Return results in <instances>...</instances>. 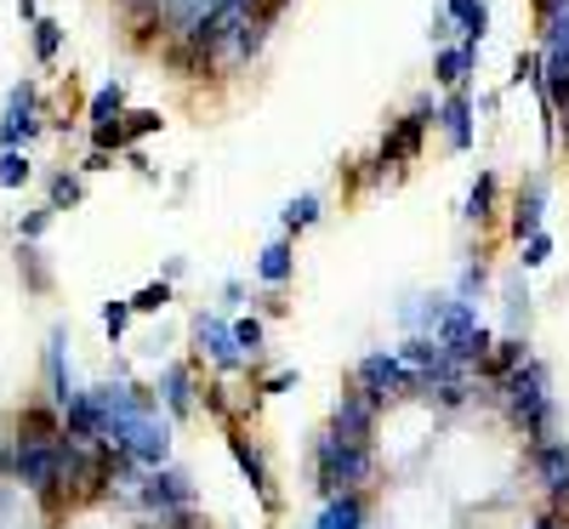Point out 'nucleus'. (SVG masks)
I'll use <instances>...</instances> for the list:
<instances>
[{
  "label": "nucleus",
  "mask_w": 569,
  "mask_h": 529,
  "mask_svg": "<svg viewBox=\"0 0 569 529\" xmlns=\"http://www.w3.org/2000/svg\"><path fill=\"white\" fill-rule=\"evenodd\" d=\"M80 200H86V177L80 171H69V166L46 171V206H52V211H74Z\"/></svg>",
  "instance_id": "26"
},
{
  "label": "nucleus",
  "mask_w": 569,
  "mask_h": 529,
  "mask_svg": "<svg viewBox=\"0 0 569 529\" xmlns=\"http://www.w3.org/2000/svg\"><path fill=\"white\" fill-rule=\"evenodd\" d=\"M525 467L541 485L547 507L552 512H569V439H547V445H530L525 450Z\"/></svg>",
  "instance_id": "13"
},
{
  "label": "nucleus",
  "mask_w": 569,
  "mask_h": 529,
  "mask_svg": "<svg viewBox=\"0 0 569 529\" xmlns=\"http://www.w3.org/2000/svg\"><path fill=\"white\" fill-rule=\"evenodd\" d=\"M450 302H456L450 291H416V297H405V302H399V330H405V336H439Z\"/></svg>",
  "instance_id": "17"
},
{
  "label": "nucleus",
  "mask_w": 569,
  "mask_h": 529,
  "mask_svg": "<svg viewBox=\"0 0 569 529\" xmlns=\"http://www.w3.org/2000/svg\"><path fill=\"white\" fill-rule=\"evenodd\" d=\"M472 7H479V0H445V12H450V18H456V23H461V18H467V12H472Z\"/></svg>",
  "instance_id": "50"
},
{
  "label": "nucleus",
  "mask_w": 569,
  "mask_h": 529,
  "mask_svg": "<svg viewBox=\"0 0 569 529\" xmlns=\"http://www.w3.org/2000/svg\"><path fill=\"white\" fill-rule=\"evenodd\" d=\"M46 131V98L34 80H18L7 91V109H0V149H29Z\"/></svg>",
  "instance_id": "10"
},
{
  "label": "nucleus",
  "mask_w": 569,
  "mask_h": 529,
  "mask_svg": "<svg viewBox=\"0 0 569 529\" xmlns=\"http://www.w3.org/2000/svg\"><path fill=\"white\" fill-rule=\"evenodd\" d=\"M439 348H445L456 365H467L472 376H479V365H485L490 348H496V336H490V325L479 319V308H472V302H450V313H445V325H439Z\"/></svg>",
  "instance_id": "7"
},
{
  "label": "nucleus",
  "mask_w": 569,
  "mask_h": 529,
  "mask_svg": "<svg viewBox=\"0 0 569 529\" xmlns=\"http://www.w3.org/2000/svg\"><path fill=\"white\" fill-rule=\"evenodd\" d=\"M558 12H569V0H536V23H547V18H558Z\"/></svg>",
  "instance_id": "47"
},
{
  "label": "nucleus",
  "mask_w": 569,
  "mask_h": 529,
  "mask_svg": "<svg viewBox=\"0 0 569 529\" xmlns=\"http://www.w3.org/2000/svg\"><path fill=\"white\" fill-rule=\"evenodd\" d=\"M171 302H177V285H171V279H149L142 291H131V313H137V319H154V313H166Z\"/></svg>",
  "instance_id": "30"
},
{
  "label": "nucleus",
  "mask_w": 569,
  "mask_h": 529,
  "mask_svg": "<svg viewBox=\"0 0 569 529\" xmlns=\"http://www.w3.org/2000/svg\"><path fill=\"white\" fill-rule=\"evenodd\" d=\"M29 182H34L29 149H0V188H7V194H18V188H29Z\"/></svg>",
  "instance_id": "32"
},
{
  "label": "nucleus",
  "mask_w": 569,
  "mask_h": 529,
  "mask_svg": "<svg viewBox=\"0 0 569 529\" xmlns=\"http://www.w3.org/2000/svg\"><path fill=\"white\" fill-rule=\"evenodd\" d=\"M257 279L268 285V291H284V285L297 279V239L291 233L268 239V246L257 251Z\"/></svg>",
  "instance_id": "19"
},
{
  "label": "nucleus",
  "mask_w": 569,
  "mask_h": 529,
  "mask_svg": "<svg viewBox=\"0 0 569 529\" xmlns=\"http://www.w3.org/2000/svg\"><path fill=\"white\" fill-rule=\"evenodd\" d=\"M530 529H569V512H552V507H547V512H541Z\"/></svg>",
  "instance_id": "49"
},
{
  "label": "nucleus",
  "mask_w": 569,
  "mask_h": 529,
  "mask_svg": "<svg viewBox=\"0 0 569 529\" xmlns=\"http://www.w3.org/2000/svg\"><path fill=\"white\" fill-rule=\"evenodd\" d=\"M525 359H530V336H496L490 359L479 365V381H501V376H512Z\"/></svg>",
  "instance_id": "24"
},
{
  "label": "nucleus",
  "mask_w": 569,
  "mask_h": 529,
  "mask_svg": "<svg viewBox=\"0 0 569 529\" xmlns=\"http://www.w3.org/2000/svg\"><path fill=\"white\" fill-rule=\"evenodd\" d=\"M382 405H376L370 393H359V388H348V393H337V405H330V427L325 432H337L342 445H365V450H376V439H382Z\"/></svg>",
  "instance_id": "9"
},
{
  "label": "nucleus",
  "mask_w": 569,
  "mask_h": 529,
  "mask_svg": "<svg viewBox=\"0 0 569 529\" xmlns=\"http://www.w3.org/2000/svg\"><path fill=\"white\" fill-rule=\"evenodd\" d=\"M319 217H325V200L313 194V188H302L297 200H284V211H279V233H291V239H297V233H308Z\"/></svg>",
  "instance_id": "27"
},
{
  "label": "nucleus",
  "mask_w": 569,
  "mask_h": 529,
  "mask_svg": "<svg viewBox=\"0 0 569 529\" xmlns=\"http://www.w3.org/2000/svg\"><path fill=\"white\" fill-rule=\"evenodd\" d=\"M126 166H131V171H137L142 182H160V171L149 166V154H142V149H126Z\"/></svg>",
  "instance_id": "44"
},
{
  "label": "nucleus",
  "mask_w": 569,
  "mask_h": 529,
  "mask_svg": "<svg viewBox=\"0 0 569 529\" xmlns=\"http://www.w3.org/2000/svg\"><path fill=\"white\" fill-rule=\"evenodd\" d=\"M182 273H188V257H166V262H160V279H171V285H177Z\"/></svg>",
  "instance_id": "48"
},
{
  "label": "nucleus",
  "mask_w": 569,
  "mask_h": 529,
  "mask_svg": "<svg viewBox=\"0 0 569 529\" xmlns=\"http://www.w3.org/2000/svg\"><path fill=\"white\" fill-rule=\"evenodd\" d=\"M52 222H58V211H52V206H34V211H23V217H18V239H34V246H40Z\"/></svg>",
  "instance_id": "38"
},
{
  "label": "nucleus",
  "mask_w": 569,
  "mask_h": 529,
  "mask_svg": "<svg viewBox=\"0 0 569 529\" xmlns=\"http://www.w3.org/2000/svg\"><path fill=\"white\" fill-rule=\"evenodd\" d=\"M160 126H166V114H160V109H126V114H120L126 149H137V142H142V137H154Z\"/></svg>",
  "instance_id": "35"
},
{
  "label": "nucleus",
  "mask_w": 569,
  "mask_h": 529,
  "mask_svg": "<svg viewBox=\"0 0 569 529\" xmlns=\"http://www.w3.org/2000/svg\"><path fill=\"white\" fill-rule=\"evenodd\" d=\"M251 291H246V279H222V308L217 313H233V308H246Z\"/></svg>",
  "instance_id": "42"
},
{
  "label": "nucleus",
  "mask_w": 569,
  "mask_h": 529,
  "mask_svg": "<svg viewBox=\"0 0 569 529\" xmlns=\"http://www.w3.org/2000/svg\"><path fill=\"white\" fill-rule=\"evenodd\" d=\"M120 114H126V80H109V86L91 91V103H86V120H91V126H109V120H120Z\"/></svg>",
  "instance_id": "29"
},
{
  "label": "nucleus",
  "mask_w": 569,
  "mask_h": 529,
  "mask_svg": "<svg viewBox=\"0 0 569 529\" xmlns=\"http://www.w3.org/2000/svg\"><path fill=\"white\" fill-rule=\"evenodd\" d=\"M40 381H46V399H52L58 410L80 393V381H74V359H69V325H52V330H46V348H40Z\"/></svg>",
  "instance_id": "14"
},
{
  "label": "nucleus",
  "mask_w": 569,
  "mask_h": 529,
  "mask_svg": "<svg viewBox=\"0 0 569 529\" xmlns=\"http://www.w3.org/2000/svg\"><path fill=\"white\" fill-rule=\"evenodd\" d=\"M233 342H240V353H246L251 365H262V353H268V330H262V313L233 319Z\"/></svg>",
  "instance_id": "33"
},
{
  "label": "nucleus",
  "mask_w": 569,
  "mask_h": 529,
  "mask_svg": "<svg viewBox=\"0 0 569 529\" xmlns=\"http://www.w3.org/2000/svg\"><path fill=\"white\" fill-rule=\"evenodd\" d=\"M427 126H439V103L433 98H421L410 114H399L393 126H388V137H382V149H376V166H410L416 154H421V142H427Z\"/></svg>",
  "instance_id": "11"
},
{
  "label": "nucleus",
  "mask_w": 569,
  "mask_h": 529,
  "mask_svg": "<svg viewBox=\"0 0 569 529\" xmlns=\"http://www.w3.org/2000/svg\"><path fill=\"white\" fill-rule=\"evenodd\" d=\"M536 297H530V285H525V268L518 273H507V285H501V336H530V308Z\"/></svg>",
  "instance_id": "21"
},
{
  "label": "nucleus",
  "mask_w": 569,
  "mask_h": 529,
  "mask_svg": "<svg viewBox=\"0 0 569 529\" xmlns=\"http://www.w3.org/2000/svg\"><path fill=\"white\" fill-rule=\"evenodd\" d=\"M194 501H200L194 478H188L177 461H166V467H149V472H142V485H137V496H131L126 512L166 518V512H182V507H194Z\"/></svg>",
  "instance_id": "6"
},
{
  "label": "nucleus",
  "mask_w": 569,
  "mask_h": 529,
  "mask_svg": "<svg viewBox=\"0 0 569 529\" xmlns=\"http://www.w3.org/2000/svg\"><path fill=\"white\" fill-rule=\"evenodd\" d=\"M485 285H490V268H485V257H461V268H456V285H450V297H456V302H472V308H479Z\"/></svg>",
  "instance_id": "28"
},
{
  "label": "nucleus",
  "mask_w": 569,
  "mask_h": 529,
  "mask_svg": "<svg viewBox=\"0 0 569 529\" xmlns=\"http://www.w3.org/2000/svg\"><path fill=\"white\" fill-rule=\"evenodd\" d=\"M541 222H547V171H530L525 182H518V194H512L507 239H512V246H525L530 233H541Z\"/></svg>",
  "instance_id": "15"
},
{
  "label": "nucleus",
  "mask_w": 569,
  "mask_h": 529,
  "mask_svg": "<svg viewBox=\"0 0 569 529\" xmlns=\"http://www.w3.org/2000/svg\"><path fill=\"white\" fill-rule=\"evenodd\" d=\"M98 319H103V336H109V348H120L126 342V330H131V297H109L103 308H98Z\"/></svg>",
  "instance_id": "34"
},
{
  "label": "nucleus",
  "mask_w": 569,
  "mask_h": 529,
  "mask_svg": "<svg viewBox=\"0 0 569 529\" xmlns=\"http://www.w3.org/2000/svg\"><path fill=\"white\" fill-rule=\"evenodd\" d=\"M257 308H262L268 319H279V313H284V291H262V297H257Z\"/></svg>",
  "instance_id": "46"
},
{
  "label": "nucleus",
  "mask_w": 569,
  "mask_h": 529,
  "mask_svg": "<svg viewBox=\"0 0 569 529\" xmlns=\"http://www.w3.org/2000/svg\"><path fill=\"white\" fill-rule=\"evenodd\" d=\"M496 194H501L496 171H479V177H472V188H467V200H461V222L485 228V222L496 217Z\"/></svg>",
  "instance_id": "25"
},
{
  "label": "nucleus",
  "mask_w": 569,
  "mask_h": 529,
  "mask_svg": "<svg viewBox=\"0 0 569 529\" xmlns=\"http://www.w3.org/2000/svg\"><path fill=\"white\" fill-rule=\"evenodd\" d=\"M427 34H433V46H450V34H456V18H450V12H439Z\"/></svg>",
  "instance_id": "45"
},
{
  "label": "nucleus",
  "mask_w": 569,
  "mask_h": 529,
  "mask_svg": "<svg viewBox=\"0 0 569 529\" xmlns=\"http://www.w3.org/2000/svg\"><path fill=\"white\" fill-rule=\"evenodd\" d=\"M7 472H12V485H23L52 518H63V501H58V445L7 439Z\"/></svg>",
  "instance_id": "3"
},
{
  "label": "nucleus",
  "mask_w": 569,
  "mask_h": 529,
  "mask_svg": "<svg viewBox=\"0 0 569 529\" xmlns=\"http://www.w3.org/2000/svg\"><path fill=\"white\" fill-rule=\"evenodd\" d=\"M348 388L370 393L382 410H393V405H416V376L399 365V353H393V348H370V353L353 365Z\"/></svg>",
  "instance_id": "4"
},
{
  "label": "nucleus",
  "mask_w": 569,
  "mask_h": 529,
  "mask_svg": "<svg viewBox=\"0 0 569 529\" xmlns=\"http://www.w3.org/2000/svg\"><path fill=\"white\" fill-rule=\"evenodd\" d=\"M472 91L467 86H456V91H445V103H439V131H445V142L456 154H467L472 149V137H479V126H472Z\"/></svg>",
  "instance_id": "18"
},
{
  "label": "nucleus",
  "mask_w": 569,
  "mask_h": 529,
  "mask_svg": "<svg viewBox=\"0 0 569 529\" xmlns=\"http://www.w3.org/2000/svg\"><path fill=\"white\" fill-rule=\"evenodd\" d=\"M18 279H23V291L29 297H52V262H46V251L34 246V239H18Z\"/></svg>",
  "instance_id": "22"
},
{
  "label": "nucleus",
  "mask_w": 569,
  "mask_h": 529,
  "mask_svg": "<svg viewBox=\"0 0 569 529\" xmlns=\"http://www.w3.org/2000/svg\"><path fill=\"white\" fill-rule=\"evenodd\" d=\"M188 342H194V365H211L217 376H240L251 370V359L240 353V342H233V319L228 313H194L188 319Z\"/></svg>",
  "instance_id": "5"
},
{
  "label": "nucleus",
  "mask_w": 569,
  "mask_h": 529,
  "mask_svg": "<svg viewBox=\"0 0 569 529\" xmlns=\"http://www.w3.org/2000/svg\"><path fill=\"white\" fill-rule=\"evenodd\" d=\"M200 388H206V381H200L194 359H166L160 376H154V393H160L171 421H194L200 416Z\"/></svg>",
  "instance_id": "12"
},
{
  "label": "nucleus",
  "mask_w": 569,
  "mask_h": 529,
  "mask_svg": "<svg viewBox=\"0 0 569 529\" xmlns=\"http://www.w3.org/2000/svg\"><path fill=\"white\" fill-rule=\"evenodd\" d=\"M74 171H80V177H98V171H114V154H109V149H91V154H86V160H80Z\"/></svg>",
  "instance_id": "43"
},
{
  "label": "nucleus",
  "mask_w": 569,
  "mask_h": 529,
  "mask_svg": "<svg viewBox=\"0 0 569 529\" xmlns=\"http://www.w3.org/2000/svg\"><path fill=\"white\" fill-rule=\"evenodd\" d=\"M308 529H370V490H348V496H330L319 507V518Z\"/></svg>",
  "instance_id": "20"
},
{
  "label": "nucleus",
  "mask_w": 569,
  "mask_h": 529,
  "mask_svg": "<svg viewBox=\"0 0 569 529\" xmlns=\"http://www.w3.org/2000/svg\"><path fill=\"white\" fill-rule=\"evenodd\" d=\"M91 149H109V154H126V131H120V120H109V126H91Z\"/></svg>",
  "instance_id": "40"
},
{
  "label": "nucleus",
  "mask_w": 569,
  "mask_h": 529,
  "mask_svg": "<svg viewBox=\"0 0 569 529\" xmlns=\"http://www.w3.org/2000/svg\"><path fill=\"white\" fill-rule=\"evenodd\" d=\"M370 485H376V450L342 445L337 432H319L313 439V490H319V501L348 496V490H370Z\"/></svg>",
  "instance_id": "2"
},
{
  "label": "nucleus",
  "mask_w": 569,
  "mask_h": 529,
  "mask_svg": "<svg viewBox=\"0 0 569 529\" xmlns=\"http://www.w3.org/2000/svg\"><path fill=\"white\" fill-rule=\"evenodd\" d=\"M18 18L23 23H40V0H18Z\"/></svg>",
  "instance_id": "51"
},
{
  "label": "nucleus",
  "mask_w": 569,
  "mask_h": 529,
  "mask_svg": "<svg viewBox=\"0 0 569 529\" xmlns=\"http://www.w3.org/2000/svg\"><path fill=\"white\" fill-rule=\"evenodd\" d=\"M472 69H479V52H472V46H439V52H433V80H439L445 91L467 86Z\"/></svg>",
  "instance_id": "23"
},
{
  "label": "nucleus",
  "mask_w": 569,
  "mask_h": 529,
  "mask_svg": "<svg viewBox=\"0 0 569 529\" xmlns=\"http://www.w3.org/2000/svg\"><path fill=\"white\" fill-rule=\"evenodd\" d=\"M29 34H34V63L52 69L58 52H63V23L58 18H40V23H29Z\"/></svg>",
  "instance_id": "31"
},
{
  "label": "nucleus",
  "mask_w": 569,
  "mask_h": 529,
  "mask_svg": "<svg viewBox=\"0 0 569 529\" xmlns=\"http://www.w3.org/2000/svg\"><path fill=\"white\" fill-rule=\"evenodd\" d=\"M228 432V456H233V467H240V478L257 490V501H262V512L268 518H279L284 512V496H279V485H273V467H268V450L246 432V421H228L222 427Z\"/></svg>",
  "instance_id": "8"
},
{
  "label": "nucleus",
  "mask_w": 569,
  "mask_h": 529,
  "mask_svg": "<svg viewBox=\"0 0 569 529\" xmlns=\"http://www.w3.org/2000/svg\"><path fill=\"white\" fill-rule=\"evenodd\" d=\"M297 388V370H273L262 388H257V399H279V393H291Z\"/></svg>",
  "instance_id": "41"
},
{
  "label": "nucleus",
  "mask_w": 569,
  "mask_h": 529,
  "mask_svg": "<svg viewBox=\"0 0 569 529\" xmlns=\"http://www.w3.org/2000/svg\"><path fill=\"white\" fill-rule=\"evenodd\" d=\"M12 439H23V445H58L63 439V410L52 405V399H23V410L12 416Z\"/></svg>",
  "instance_id": "16"
},
{
  "label": "nucleus",
  "mask_w": 569,
  "mask_h": 529,
  "mask_svg": "<svg viewBox=\"0 0 569 529\" xmlns=\"http://www.w3.org/2000/svg\"><path fill=\"white\" fill-rule=\"evenodd\" d=\"M558 142H563V149H569V109L558 114Z\"/></svg>",
  "instance_id": "52"
},
{
  "label": "nucleus",
  "mask_w": 569,
  "mask_h": 529,
  "mask_svg": "<svg viewBox=\"0 0 569 529\" xmlns=\"http://www.w3.org/2000/svg\"><path fill=\"white\" fill-rule=\"evenodd\" d=\"M512 86H541V46L518 52V63H512Z\"/></svg>",
  "instance_id": "39"
},
{
  "label": "nucleus",
  "mask_w": 569,
  "mask_h": 529,
  "mask_svg": "<svg viewBox=\"0 0 569 529\" xmlns=\"http://www.w3.org/2000/svg\"><path fill=\"white\" fill-rule=\"evenodd\" d=\"M501 388V416L512 432H525V450L530 445H547V439H563V410H558V393H552V365L547 359H525L512 376L496 381Z\"/></svg>",
  "instance_id": "1"
},
{
  "label": "nucleus",
  "mask_w": 569,
  "mask_h": 529,
  "mask_svg": "<svg viewBox=\"0 0 569 529\" xmlns=\"http://www.w3.org/2000/svg\"><path fill=\"white\" fill-rule=\"evenodd\" d=\"M547 262H552V233L541 228V233H530L525 246H518V268L530 273V268H547Z\"/></svg>",
  "instance_id": "37"
},
{
  "label": "nucleus",
  "mask_w": 569,
  "mask_h": 529,
  "mask_svg": "<svg viewBox=\"0 0 569 529\" xmlns=\"http://www.w3.org/2000/svg\"><path fill=\"white\" fill-rule=\"evenodd\" d=\"M456 34H461V46H472V52H479V46H485V34H490V7H485V0L467 12L461 23H456Z\"/></svg>",
  "instance_id": "36"
}]
</instances>
